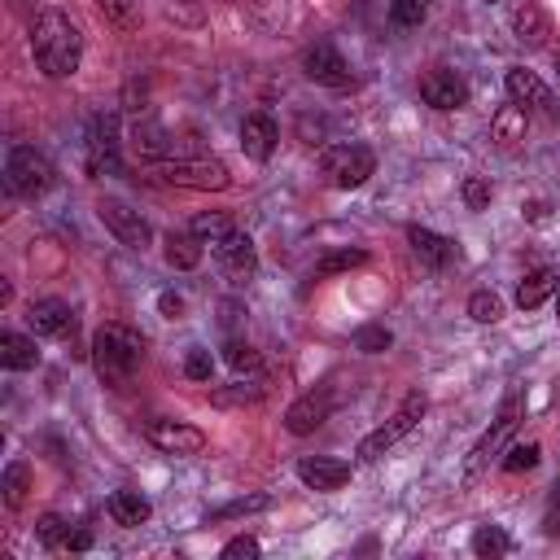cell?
<instances>
[{
    "instance_id": "cell-1",
    "label": "cell",
    "mask_w": 560,
    "mask_h": 560,
    "mask_svg": "<svg viewBox=\"0 0 560 560\" xmlns=\"http://www.w3.org/2000/svg\"><path fill=\"white\" fill-rule=\"evenodd\" d=\"M31 52L48 79H70L83 61V35L61 9H39L31 22Z\"/></svg>"
},
{
    "instance_id": "cell-2",
    "label": "cell",
    "mask_w": 560,
    "mask_h": 560,
    "mask_svg": "<svg viewBox=\"0 0 560 560\" xmlns=\"http://www.w3.org/2000/svg\"><path fill=\"white\" fill-rule=\"evenodd\" d=\"M144 363V337L127 324H101L92 332V368L109 389H122Z\"/></svg>"
},
{
    "instance_id": "cell-3",
    "label": "cell",
    "mask_w": 560,
    "mask_h": 560,
    "mask_svg": "<svg viewBox=\"0 0 560 560\" xmlns=\"http://www.w3.org/2000/svg\"><path fill=\"white\" fill-rule=\"evenodd\" d=\"M521 416H525V389L516 385V389H508L503 394V402H499V411H494V420H490V429L477 438V446L468 451V459H464V486H472L486 468H490V459H499L503 455V446L512 442V433H516V424H521Z\"/></svg>"
},
{
    "instance_id": "cell-4",
    "label": "cell",
    "mask_w": 560,
    "mask_h": 560,
    "mask_svg": "<svg viewBox=\"0 0 560 560\" xmlns=\"http://www.w3.org/2000/svg\"><path fill=\"white\" fill-rule=\"evenodd\" d=\"M158 179L175 184V188H197V192H223L232 184L228 166L219 158H166V162H149Z\"/></svg>"
},
{
    "instance_id": "cell-5",
    "label": "cell",
    "mask_w": 560,
    "mask_h": 560,
    "mask_svg": "<svg viewBox=\"0 0 560 560\" xmlns=\"http://www.w3.org/2000/svg\"><path fill=\"white\" fill-rule=\"evenodd\" d=\"M424 411H429V398H424L420 389H411V394L398 402V411H394L381 429H372V433L359 442V459H363V464H376L389 446H398V442L420 424V416H424Z\"/></svg>"
},
{
    "instance_id": "cell-6",
    "label": "cell",
    "mask_w": 560,
    "mask_h": 560,
    "mask_svg": "<svg viewBox=\"0 0 560 560\" xmlns=\"http://www.w3.org/2000/svg\"><path fill=\"white\" fill-rule=\"evenodd\" d=\"M52 179H57V171H52V162L39 149H31V144H13L9 149V158H4V188L13 197H39V192L52 188Z\"/></svg>"
},
{
    "instance_id": "cell-7",
    "label": "cell",
    "mask_w": 560,
    "mask_h": 560,
    "mask_svg": "<svg viewBox=\"0 0 560 560\" xmlns=\"http://www.w3.org/2000/svg\"><path fill=\"white\" fill-rule=\"evenodd\" d=\"M319 171H324V179H328L332 188H359V184H368V175L376 171V153H372L368 144H354V140L328 144V149L319 153Z\"/></svg>"
},
{
    "instance_id": "cell-8",
    "label": "cell",
    "mask_w": 560,
    "mask_h": 560,
    "mask_svg": "<svg viewBox=\"0 0 560 560\" xmlns=\"http://www.w3.org/2000/svg\"><path fill=\"white\" fill-rule=\"evenodd\" d=\"M83 166L92 179L118 175L122 171V149H118V118L114 114H96L88 122V144H83Z\"/></svg>"
},
{
    "instance_id": "cell-9",
    "label": "cell",
    "mask_w": 560,
    "mask_h": 560,
    "mask_svg": "<svg viewBox=\"0 0 560 560\" xmlns=\"http://www.w3.org/2000/svg\"><path fill=\"white\" fill-rule=\"evenodd\" d=\"M96 219L114 232V241L118 245H127V249H144L149 245V223L140 219V210H131L127 201H118V197H101L96 201Z\"/></svg>"
},
{
    "instance_id": "cell-10",
    "label": "cell",
    "mask_w": 560,
    "mask_h": 560,
    "mask_svg": "<svg viewBox=\"0 0 560 560\" xmlns=\"http://www.w3.org/2000/svg\"><path fill=\"white\" fill-rule=\"evenodd\" d=\"M210 249H214V262H219V271L232 280V284H241V280H249L254 276V267H258V254H254V241L245 236V232H228V236H219V241H210Z\"/></svg>"
},
{
    "instance_id": "cell-11",
    "label": "cell",
    "mask_w": 560,
    "mask_h": 560,
    "mask_svg": "<svg viewBox=\"0 0 560 560\" xmlns=\"http://www.w3.org/2000/svg\"><path fill=\"white\" fill-rule=\"evenodd\" d=\"M420 101L433 105V109H442V114L464 109V105H468V83H464L459 70L438 66V70H429V74L420 79Z\"/></svg>"
},
{
    "instance_id": "cell-12",
    "label": "cell",
    "mask_w": 560,
    "mask_h": 560,
    "mask_svg": "<svg viewBox=\"0 0 560 560\" xmlns=\"http://www.w3.org/2000/svg\"><path fill=\"white\" fill-rule=\"evenodd\" d=\"M144 438L162 455H201L206 451V433L184 420H153V424H144Z\"/></svg>"
},
{
    "instance_id": "cell-13",
    "label": "cell",
    "mask_w": 560,
    "mask_h": 560,
    "mask_svg": "<svg viewBox=\"0 0 560 560\" xmlns=\"http://www.w3.org/2000/svg\"><path fill=\"white\" fill-rule=\"evenodd\" d=\"M302 70H306L311 83H324V88H350V83H354L346 57H341L332 44H315V48H306V52H302Z\"/></svg>"
},
{
    "instance_id": "cell-14",
    "label": "cell",
    "mask_w": 560,
    "mask_h": 560,
    "mask_svg": "<svg viewBox=\"0 0 560 560\" xmlns=\"http://www.w3.org/2000/svg\"><path fill=\"white\" fill-rule=\"evenodd\" d=\"M328 411H332L328 389H306L302 398L289 402V411H284V429H289L293 438H306V433H315V429L328 420Z\"/></svg>"
},
{
    "instance_id": "cell-15",
    "label": "cell",
    "mask_w": 560,
    "mask_h": 560,
    "mask_svg": "<svg viewBox=\"0 0 560 560\" xmlns=\"http://www.w3.org/2000/svg\"><path fill=\"white\" fill-rule=\"evenodd\" d=\"M298 481L311 490H341L350 481V464L332 455H302L298 459Z\"/></svg>"
},
{
    "instance_id": "cell-16",
    "label": "cell",
    "mask_w": 560,
    "mask_h": 560,
    "mask_svg": "<svg viewBox=\"0 0 560 560\" xmlns=\"http://www.w3.org/2000/svg\"><path fill=\"white\" fill-rule=\"evenodd\" d=\"M31 328H35V337H66V332H74V311H70V302H61V298H39V302H31Z\"/></svg>"
},
{
    "instance_id": "cell-17",
    "label": "cell",
    "mask_w": 560,
    "mask_h": 560,
    "mask_svg": "<svg viewBox=\"0 0 560 560\" xmlns=\"http://www.w3.org/2000/svg\"><path fill=\"white\" fill-rule=\"evenodd\" d=\"M276 140H280V131H276V122L267 114H245V122H241V149L254 162H267L276 153Z\"/></svg>"
},
{
    "instance_id": "cell-18",
    "label": "cell",
    "mask_w": 560,
    "mask_h": 560,
    "mask_svg": "<svg viewBox=\"0 0 560 560\" xmlns=\"http://www.w3.org/2000/svg\"><path fill=\"white\" fill-rule=\"evenodd\" d=\"M407 241H411V254H416L424 267H446V262H455V241H451V236H438V232L411 223V228H407Z\"/></svg>"
},
{
    "instance_id": "cell-19",
    "label": "cell",
    "mask_w": 560,
    "mask_h": 560,
    "mask_svg": "<svg viewBox=\"0 0 560 560\" xmlns=\"http://www.w3.org/2000/svg\"><path fill=\"white\" fill-rule=\"evenodd\" d=\"M503 88H508V96H512L516 105H551V88H547L534 70H525V66H512V70L503 74Z\"/></svg>"
},
{
    "instance_id": "cell-20",
    "label": "cell",
    "mask_w": 560,
    "mask_h": 560,
    "mask_svg": "<svg viewBox=\"0 0 560 560\" xmlns=\"http://www.w3.org/2000/svg\"><path fill=\"white\" fill-rule=\"evenodd\" d=\"M512 31H516V39H521L525 48H542L547 35H551V18L542 13V4H521V9L512 13Z\"/></svg>"
},
{
    "instance_id": "cell-21",
    "label": "cell",
    "mask_w": 560,
    "mask_h": 560,
    "mask_svg": "<svg viewBox=\"0 0 560 560\" xmlns=\"http://www.w3.org/2000/svg\"><path fill=\"white\" fill-rule=\"evenodd\" d=\"M525 127H529L525 122V105H516V101L512 105H499V114L490 118V136H494L499 149H516L525 140Z\"/></svg>"
},
{
    "instance_id": "cell-22",
    "label": "cell",
    "mask_w": 560,
    "mask_h": 560,
    "mask_svg": "<svg viewBox=\"0 0 560 560\" xmlns=\"http://www.w3.org/2000/svg\"><path fill=\"white\" fill-rule=\"evenodd\" d=\"M0 363H4L9 372H26V368H35V363H39L35 337H26V332H13V328H4V332H0Z\"/></svg>"
},
{
    "instance_id": "cell-23",
    "label": "cell",
    "mask_w": 560,
    "mask_h": 560,
    "mask_svg": "<svg viewBox=\"0 0 560 560\" xmlns=\"http://www.w3.org/2000/svg\"><path fill=\"white\" fill-rule=\"evenodd\" d=\"M109 516H114L118 525L136 529V525H144V521L153 516V503H149L140 490H114V494H109Z\"/></svg>"
},
{
    "instance_id": "cell-24",
    "label": "cell",
    "mask_w": 560,
    "mask_h": 560,
    "mask_svg": "<svg viewBox=\"0 0 560 560\" xmlns=\"http://www.w3.org/2000/svg\"><path fill=\"white\" fill-rule=\"evenodd\" d=\"M556 271H547V267H538V271H529L521 284H516V306L521 311H534V306H542L547 298H556Z\"/></svg>"
},
{
    "instance_id": "cell-25",
    "label": "cell",
    "mask_w": 560,
    "mask_h": 560,
    "mask_svg": "<svg viewBox=\"0 0 560 560\" xmlns=\"http://www.w3.org/2000/svg\"><path fill=\"white\" fill-rule=\"evenodd\" d=\"M166 262H171L175 271H192V267L201 262V241H197L192 232H171V236H166Z\"/></svg>"
},
{
    "instance_id": "cell-26",
    "label": "cell",
    "mask_w": 560,
    "mask_h": 560,
    "mask_svg": "<svg viewBox=\"0 0 560 560\" xmlns=\"http://www.w3.org/2000/svg\"><path fill=\"white\" fill-rule=\"evenodd\" d=\"M0 490H4V503H9V508H22V503H26V494H31V464H26V459L4 464Z\"/></svg>"
},
{
    "instance_id": "cell-27",
    "label": "cell",
    "mask_w": 560,
    "mask_h": 560,
    "mask_svg": "<svg viewBox=\"0 0 560 560\" xmlns=\"http://www.w3.org/2000/svg\"><path fill=\"white\" fill-rule=\"evenodd\" d=\"M508 551H512V538H508L499 525H477V534H472V556L490 560V556H508Z\"/></svg>"
},
{
    "instance_id": "cell-28",
    "label": "cell",
    "mask_w": 560,
    "mask_h": 560,
    "mask_svg": "<svg viewBox=\"0 0 560 560\" xmlns=\"http://www.w3.org/2000/svg\"><path fill=\"white\" fill-rule=\"evenodd\" d=\"M105 22H114L118 31H136L140 26V0H96Z\"/></svg>"
},
{
    "instance_id": "cell-29",
    "label": "cell",
    "mask_w": 560,
    "mask_h": 560,
    "mask_svg": "<svg viewBox=\"0 0 560 560\" xmlns=\"http://www.w3.org/2000/svg\"><path fill=\"white\" fill-rule=\"evenodd\" d=\"M188 232H192L197 241H219V236H228V232H232V219H228L223 210H210V214H192Z\"/></svg>"
},
{
    "instance_id": "cell-30",
    "label": "cell",
    "mask_w": 560,
    "mask_h": 560,
    "mask_svg": "<svg viewBox=\"0 0 560 560\" xmlns=\"http://www.w3.org/2000/svg\"><path fill=\"white\" fill-rule=\"evenodd\" d=\"M468 315H472L477 324H499V319H503V298L490 293V289H477V293L468 298Z\"/></svg>"
},
{
    "instance_id": "cell-31",
    "label": "cell",
    "mask_w": 560,
    "mask_h": 560,
    "mask_svg": "<svg viewBox=\"0 0 560 560\" xmlns=\"http://www.w3.org/2000/svg\"><path fill=\"white\" fill-rule=\"evenodd\" d=\"M389 346H394V332H389L385 324H359V328H354V350L381 354V350H389Z\"/></svg>"
},
{
    "instance_id": "cell-32",
    "label": "cell",
    "mask_w": 560,
    "mask_h": 560,
    "mask_svg": "<svg viewBox=\"0 0 560 560\" xmlns=\"http://www.w3.org/2000/svg\"><path fill=\"white\" fill-rule=\"evenodd\" d=\"M223 359H228L232 372H249V376L262 368V354H258L249 341H228V346H223Z\"/></svg>"
},
{
    "instance_id": "cell-33",
    "label": "cell",
    "mask_w": 560,
    "mask_h": 560,
    "mask_svg": "<svg viewBox=\"0 0 560 560\" xmlns=\"http://www.w3.org/2000/svg\"><path fill=\"white\" fill-rule=\"evenodd\" d=\"M262 508H271V494H245V499H232V503L214 508V512L206 516V525H210V521H228V516H249V512H262Z\"/></svg>"
},
{
    "instance_id": "cell-34",
    "label": "cell",
    "mask_w": 560,
    "mask_h": 560,
    "mask_svg": "<svg viewBox=\"0 0 560 560\" xmlns=\"http://www.w3.org/2000/svg\"><path fill=\"white\" fill-rule=\"evenodd\" d=\"M35 538H39V547L57 551V547H66V538H70V525H66L57 512H48V516H39V525H35Z\"/></svg>"
},
{
    "instance_id": "cell-35",
    "label": "cell",
    "mask_w": 560,
    "mask_h": 560,
    "mask_svg": "<svg viewBox=\"0 0 560 560\" xmlns=\"http://www.w3.org/2000/svg\"><path fill=\"white\" fill-rule=\"evenodd\" d=\"M368 254L363 249H332V254H324L319 262H315V276H337V271H350V267H359Z\"/></svg>"
},
{
    "instance_id": "cell-36",
    "label": "cell",
    "mask_w": 560,
    "mask_h": 560,
    "mask_svg": "<svg viewBox=\"0 0 560 560\" xmlns=\"http://www.w3.org/2000/svg\"><path fill=\"white\" fill-rule=\"evenodd\" d=\"M538 459H542V446H538V442L508 446V455H503V472H529Z\"/></svg>"
},
{
    "instance_id": "cell-37",
    "label": "cell",
    "mask_w": 560,
    "mask_h": 560,
    "mask_svg": "<svg viewBox=\"0 0 560 560\" xmlns=\"http://www.w3.org/2000/svg\"><path fill=\"white\" fill-rule=\"evenodd\" d=\"M424 13H429V4H424V0H394V4H389V22H394V26H402V31L420 26V22H424Z\"/></svg>"
},
{
    "instance_id": "cell-38",
    "label": "cell",
    "mask_w": 560,
    "mask_h": 560,
    "mask_svg": "<svg viewBox=\"0 0 560 560\" xmlns=\"http://www.w3.org/2000/svg\"><path fill=\"white\" fill-rule=\"evenodd\" d=\"M184 376H188V381H210V376H214V354H210L206 346H192V350L184 354Z\"/></svg>"
},
{
    "instance_id": "cell-39",
    "label": "cell",
    "mask_w": 560,
    "mask_h": 560,
    "mask_svg": "<svg viewBox=\"0 0 560 560\" xmlns=\"http://www.w3.org/2000/svg\"><path fill=\"white\" fill-rule=\"evenodd\" d=\"M459 192H464V206H468V210H486V206H490V179H486V175H468Z\"/></svg>"
},
{
    "instance_id": "cell-40",
    "label": "cell",
    "mask_w": 560,
    "mask_h": 560,
    "mask_svg": "<svg viewBox=\"0 0 560 560\" xmlns=\"http://www.w3.org/2000/svg\"><path fill=\"white\" fill-rule=\"evenodd\" d=\"M258 398H262V385H241V381H236L232 389H219V394H214L219 407H228V402H258Z\"/></svg>"
},
{
    "instance_id": "cell-41",
    "label": "cell",
    "mask_w": 560,
    "mask_h": 560,
    "mask_svg": "<svg viewBox=\"0 0 560 560\" xmlns=\"http://www.w3.org/2000/svg\"><path fill=\"white\" fill-rule=\"evenodd\" d=\"M258 551H262V547H258V538H249V534H236L232 542H223V551H219V556H223V560H241V556H245V560H254Z\"/></svg>"
},
{
    "instance_id": "cell-42",
    "label": "cell",
    "mask_w": 560,
    "mask_h": 560,
    "mask_svg": "<svg viewBox=\"0 0 560 560\" xmlns=\"http://www.w3.org/2000/svg\"><path fill=\"white\" fill-rule=\"evenodd\" d=\"M542 534H547V538H560V481H556L551 494H547V508H542Z\"/></svg>"
},
{
    "instance_id": "cell-43",
    "label": "cell",
    "mask_w": 560,
    "mask_h": 560,
    "mask_svg": "<svg viewBox=\"0 0 560 560\" xmlns=\"http://www.w3.org/2000/svg\"><path fill=\"white\" fill-rule=\"evenodd\" d=\"M158 311H162V319H179L184 315V298L166 289V293H158Z\"/></svg>"
},
{
    "instance_id": "cell-44",
    "label": "cell",
    "mask_w": 560,
    "mask_h": 560,
    "mask_svg": "<svg viewBox=\"0 0 560 560\" xmlns=\"http://www.w3.org/2000/svg\"><path fill=\"white\" fill-rule=\"evenodd\" d=\"M66 547H70V551H88V547H92V534H88V529H74V534L66 538Z\"/></svg>"
},
{
    "instance_id": "cell-45",
    "label": "cell",
    "mask_w": 560,
    "mask_h": 560,
    "mask_svg": "<svg viewBox=\"0 0 560 560\" xmlns=\"http://www.w3.org/2000/svg\"><path fill=\"white\" fill-rule=\"evenodd\" d=\"M556 315H560V284H556Z\"/></svg>"
}]
</instances>
